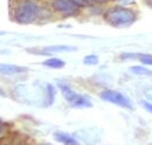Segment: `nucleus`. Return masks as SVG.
<instances>
[{"label": "nucleus", "instance_id": "1", "mask_svg": "<svg viewBox=\"0 0 152 145\" xmlns=\"http://www.w3.org/2000/svg\"><path fill=\"white\" fill-rule=\"evenodd\" d=\"M137 15L132 10L123 6H114L105 11L104 20L114 27H125L130 26L136 21Z\"/></svg>", "mask_w": 152, "mask_h": 145}, {"label": "nucleus", "instance_id": "2", "mask_svg": "<svg viewBox=\"0 0 152 145\" xmlns=\"http://www.w3.org/2000/svg\"><path fill=\"white\" fill-rule=\"evenodd\" d=\"M40 13V7L34 0H21L14 8V20L22 25L34 22Z\"/></svg>", "mask_w": 152, "mask_h": 145}, {"label": "nucleus", "instance_id": "3", "mask_svg": "<svg viewBox=\"0 0 152 145\" xmlns=\"http://www.w3.org/2000/svg\"><path fill=\"white\" fill-rule=\"evenodd\" d=\"M58 88L62 92L63 97L66 98V101L73 107V108H91L93 103L90 102V100L81 94H77L73 90L72 88H69L67 84L58 82Z\"/></svg>", "mask_w": 152, "mask_h": 145}, {"label": "nucleus", "instance_id": "4", "mask_svg": "<svg viewBox=\"0 0 152 145\" xmlns=\"http://www.w3.org/2000/svg\"><path fill=\"white\" fill-rule=\"evenodd\" d=\"M99 96L105 102H109V103H113V104H116V105H119L122 108L132 109L131 102L123 94H121L119 91L113 90V89H107V90L102 91L99 94Z\"/></svg>", "mask_w": 152, "mask_h": 145}, {"label": "nucleus", "instance_id": "5", "mask_svg": "<svg viewBox=\"0 0 152 145\" xmlns=\"http://www.w3.org/2000/svg\"><path fill=\"white\" fill-rule=\"evenodd\" d=\"M53 10L62 14L63 17H74L78 14L80 7L75 5L72 0H53L52 1Z\"/></svg>", "mask_w": 152, "mask_h": 145}, {"label": "nucleus", "instance_id": "6", "mask_svg": "<svg viewBox=\"0 0 152 145\" xmlns=\"http://www.w3.org/2000/svg\"><path fill=\"white\" fill-rule=\"evenodd\" d=\"M28 72V68L21 67L17 64H10V63H0V74L6 75V76H12L17 74H22V72Z\"/></svg>", "mask_w": 152, "mask_h": 145}, {"label": "nucleus", "instance_id": "7", "mask_svg": "<svg viewBox=\"0 0 152 145\" xmlns=\"http://www.w3.org/2000/svg\"><path fill=\"white\" fill-rule=\"evenodd\" d=\"M76 47L73 46H66V45H54L48 46L42 49V54H55V53H66V52H74Z\"/></svg>", "mask_w": 152, "mask_h": 145}, {"label": "nucleus", "instance_id": "8", "mask_svg": "<svg viewBox=\"0 0 152 145\" xmlns=\"http://www.w3.org/2000/svg\"><path fill=\"white\" fill-rule=\"evenodd\" d=\"M54 137H55L56 141L63 143V144H68V145L77 144V141H76L75 138H74L73 136L66 133V132H55V133H54Z\"/></svg>", "mask_w": 152, "mask_h": 145}, {"label": "nucleus", "instance_id": "9", "mask_svg": "<svg viewBox=\"0 0 152 145\" xmlns=\"http://www.w3.org/2000/svg\"><path fill=\"white\" fill-rule=\"evenodd\" d=\"M64 64H66V62L61 59H57V57H52V59H48V60L43 61V66H46L48 68H53V69L63 68Z\"/></svg>", "mask_w": 152, "mask_h": 145}, {"label": "nucleus", "instance_id": "10", "mask_svg": "<svg viewBox=\"0 0 152 145\" xmlns=\"http://www.w3.org/2000/svg\"><path fill=\"white\" fill-rule=\"evenodd\" d=\"M130 70L137 75H150L151 74V70H149L148 68L142 67V66H132L130 68Z\"/></svg>", "mask_w": 152, "mask_h": 145}, {"label": "nucleus", "instance_id": "11", "mask_svg": "<svg viewBox=\"0 0 152 145\" xmlns=\"http://www.w3.org/2000/svg\"><path fill=\"white\" fill-rule=\"evenodd\" d=\"M137 59H139V61L143 64L146 66H152V55L150 54H137L136 55Z\"/></svg>", "mask_w": 152, "mask_h": 145}, {"label": "nucleus", "instance_id": "12", "mask_svg": "<svg viewBox=\"0 0 152 145\" xmlns=\"http://www.w3.org/2000/svg\"><path fill=\"white\" fill-rule=\"evenodd\" d=\"M83 62H84V64L94 66V64H97V63H98V57L94 54L87 55V56L83 59Z\"/></svg>", "mask_w": 152, "mask_h": 145}, {"label": "nucleus", "instance_id": "13", "mask_svg": "<svg viewBox=\"0 0 152 145\" xmlns=\"http://www.w3.org/2000/svg\"><path fill=\"white\" fill-rule=\"evenodd\" d=\"M6 133H7V125L0 121V139L4 138L6 136Z\"/></svg>", "mask_w": 152, "mask_h": 145}, {"label": "nucleus", "instance_id": "14", "mask_svg": "<svg viewBox=\"0 0 152 145\" xmlns=\"http://www.w3.org/2000/svg\"><path fill=\"white\" fill-rule=\"evenodd\" d=\"M75 5H77L78 7H86V6H88L89 5V2L87 1V0H72Z\"/></svg>", "mask_w": 152, "mask_h": 145}, {"label": "nucleus", "instance_id": "15", "mask_svg": "<svg viewBox=\"0 0 152 145\" xmlns=\"http://www.w3.org/2000/svg\"><path fill=\"white\" fill-rule=\"evenodd\" d=\"M142 105L149 112L152 114V103H149V102H146V101H143V102H142Z\"/></svg>", "mask_w": 152, "mask_h": 145}, {"label": "nucleus", "instance_id": "16", "mask_svg": "<svg viewBox=\"0 0 152 145\" xmlns=\"http://www.w3.org/2000/svg\"><path fill=\"white\" fill-rule=\"evenodd\" d=\"M87 1L88 2H91V4H105L109 0H87Z\"/></svg>", "mask_w": 152, "mask_h": 145}]
</instances>
